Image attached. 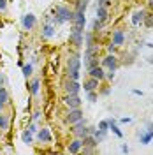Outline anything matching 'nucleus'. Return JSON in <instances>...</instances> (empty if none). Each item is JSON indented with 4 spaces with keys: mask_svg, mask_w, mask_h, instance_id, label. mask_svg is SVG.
I'll use <instances>...</instances> for the list:
<instances>
[{
    "mask_svg": "<svg viewBox=\"0 0 153 155\" xmlns=\"http://www.w3.org/2000/svg\"><path fill=\"white\" fill-rule=\"evenodd\" d=\"M74 18V11H70L65 5H57L55 7V16L51 19L53 25H62V23H67V21H72Z\"/></svg>",
    "mask_w": 153,
    "mask_h": 155,
    "instance_id": "f257e3e1",
    "label": "nucleus"
},
{
    "mask_svg": "<svg viewBox=\"0 0 153 155\" xmlns=\"http://www.w3.org/2000/svg\"><path fill=\"white\" fill-rule=\"evenodd\" d=\"M79 71H81V57L79 55H70L67 60L69 79H79Z\"/></svg>",
    "mask_w": 153,
    "mask_h": 155,
    "instance_id": "f03ea898",
    "label": "nucleus"
},
{
    "mask_svg": "<svg viewBox=\"0 0 153 155\" xmlns=\"http://www.w3.org/2000/svg\"><path fill=\"white\" fill-rule=\"evenodd\" d=\"M139 141H141V145H150L153 141V122H150L144 130H141V134H139Z\"/></svg>",
    "mask_w": 153,
    "mask_h": 155,
    "instance_id": "7ed1b4c3",
    "label": "nucleus"
},
{
    "mask_svg": "<svg viewBox=\"0 0 153 155\" xmlns=\"http://www.w3.org/2000/svg\"><path fill=\"white\" fill-rule=\"evenodd\" d=\"M83 42H85V32H83V30L72 28V32H70V44H72L74 48H81Z\"/></svg>",
    "mask_w": 153,
    "mask_h": 155,
    "instance_id": "20e7f679",
    "label": "nucleus"
},
{
    "mask_svg": "<svg viewBox=\"0 0 153 155\" xmlns=\"http://www.w3.org/2000/svg\"><path fill=\"white\" fill-rule=\"evenodd\" d=\"M102 67L107 71H116L118 69V58L115 57V53H109L102 58Z\"/></svg>",
    "mask_w": 153,
    "mask_h": 155,
    "instance_id": "39448f33",
    "label": "nucleus"
},
{
    "mask_svg": "<svg viewBox=\"0 0 153 155\" xmlns=\"http://www.w3.org/2000/svg\"><path fill=\"white\" fill-rule=\"evenodd\" d=\"M72 132H74L77 137H83V136L90 134V130H88V127H86V124H85V118L79 120V122H76V124H72Z\"/></svg>",
    "mask_w": 153,
    "mask_h": 155,
    "instance_id": "423d86ee",
    "label": "nucleus"
},
{
    "mask_svg": "<svg viewBox=\"0 0 153 155\" xmlns=\"http://www.w3.org/2000/svg\"><path fill=\"white\" fill-rule=\"evenodd\" d=\"M72 23H74V28H76V30H83V32H85V25H86V16H85V12L74 11Z\"/></svg>",
    "mask_w": 153,
    "mask_h": 155,
    "instance_id": "0eeeda50",
    "label": "nucleus"
},
{
    "mask_svg": "<svg viewBox=\"0 0 153 155\" xmlns=\"http://www.w3.org/2000/svg\"><path fill=\"white\" fill-rule=\"evenodd\" d=\"M63 102L69 106V109H74V107H81V99H79V94H67Z\"/></svg>",
    "mask_w": 153,
    "mask_h": 155,
    "instance_id": "6e6552de",
    "label": "nucleus"
},
{
    "mask_svg": "<svg viewBox=\"0 0 153 155\" xmlns=\"http://www.w3.org/2000/svg\"><path fill=\"white\" fill-rule=\"evenodd\" d=\"M85 116H83V111H81V107H74V109H70L69 111V115L65 116V120H67V124H76L79 120H83Z\"/></svg>",
    "mask_w": 153,
    "mask_h": 155,
    "instance_id": "1a4fd4ad",
    "label": "nucleus"
},
{
    "mask_svg": "<svg viewBox=\"0 0 153 155\" xmlns=\"http://www.w3.org/2000/svg\"><path fill=\"white\" fill-rule=\"evenodd\" d=\"M21 25H23V28H25V30H32L35 25H37V16H35V14H32V12L25 14L23 19H21Z\"/></svg>",
    "mask_w": 153,
    "mask_h": 155,
    "instance_id": "9d476101",
    "label": "nucleus"
},
{
    "mask_svg": "<svg viewBox=\"0 0 153 155\" xmlns=\"http://www.w3.org/2000/svg\"><path fill=\"white\" fill-rule=\"evenodd\" d=\"M37 139L41 141V143H44V145H49V143L53 141V136H51V132H49L48 127L39 129V130H37Z\"/></svg>",
    "mask_w": 153,
    "mask_h": 155,
    "instance_id": "9b49d317",
    "label": "nucleus"
},
{
    "mask_svg": "<svg viewBox=\"0 0 153 155\" xmlns=\"http://www.w3.org/2000/svg\"><path fill=\"white\" fill-rule=\"evenodd\" d=\"M65 92L67 94H79L81 92V85L77 79H67L65 81Z\"/></svg>",
    "mask_w": 153,
    "mask_h": 155,
    "instance_id": "f8f14e48",
    "label": "nucleus"
},
{
    "mask_svg": "<svg viewBox=\"0 0 153 155\" xmlns=\"http://www.w3.org/2000/svg\"><path fill=\"white\" fill-rule=\"evenodd\" d=\"M83 150V141H81V137H77V139H72L67 146V152L69 153H79Z\"/></svg>",
    "mask_w": 153,
    "mask_h": 155,
    "instance_id": "ddd939ff",
    "label": "nucleus"
},
{
    "mask_svg": "<svg viewBox=\"0 0 153 155\" xmlns=\"http://www.w3.org/2000/svg\"><path fill=\"white\" fill-rule=\"evenodd\" d=\"M81 141H83V146H86V148H97V146H99V141H97V137L93 134L83 136Z\"/></svg>",
    "mask_w": 153,
    "mask_h": 155,
    "instance_id": "4468645a",
    "label": "nucleus"
},
{
    "mask_svg": "<svg viewBox=\"0 0 153 155\" xmlns=\"http://www.w3.org/2000/svg\"><path fill=\"white\" fill-rule=\"evenodd\" d=\"M88 72H90V76H92V78H97L99 81L106 79V72H104V67H102V65H95V67L90 69Z\"/></svg>",
    "mask_w": 153,
    "mask_h": 155,
    "instance_id": "2eb2a0df",
    "label": "nucleus"
},
{
    "mask_svg": "<svg viewBox=\"0 0 153 155\" xmlns=\"http://www.w3.org/2000/svg\"><path fill=\"white\" fill-rule=\"evenodd\" d=\"M99 83H100V81H99L97 78L90 76V79H86L85 85H83L81 88H85V92H92V90H97V88H99Z\"/></svg>",
    "mask_w": 153,
    "mask_h": 155,
    "instance_id": "dca6fc26",
    "label": "nucleus"
},
{
    "mask_svg": "<svg viewBox=\"0 0 153 155\" xmlns=\"http://www.w3.org/2000/svg\"><path fill=\"white\" fill-rule=\"evenodd\" d=\"M115 46H122L125 42V34H123V30H115L113 32V41H111Z\"/></svg>",
    "mask_w": 153,
    "mask_h": 155,
    "instance_id": "f3484780",
    "label": "nucleus"
},
{
    "mask_svg": "<svg viewBox=\"0 0 153 155\" xmlns=\"http://www.w3.org/2000/svg\"><path fill=\"white\" fill-rule=\"evenodd\" d=\"M144 16H146V11L144 9H139V11H135L134 14H132V25H141L144 21Z\"/></svg>",
    "mask_w": 153,
    "mask_h": 155,
    "instance_id": "a211bd4d",
    "label": "nucleus"
},
{
    "mask_svg": "<svg viewBox=\"0 0 153 155\" xmlns=\"http://www.w3.org/2000/svg\"><path fill=\"white\" fill-rule=\"evenodd\" d=\"M107 18H109V11H107V7H104V5H97V19H100V21L104 23V21H107Z\"/></svg>",
    "mask_w": 153,
    "mask_h": 155,
    "instance_id": "6ab92c4d",
    "label": "nucleus"
},
{
    "mask_svg": "<svg viewBox=\"0 0 153 155\" xmlns=\"http://www.w3.org/2000/svg\"><path fill=\"white\" fill-rule=\"evenodd\" d=\"M107 122H109V130H113V134H115L116 137H123V132L120 130V127H118V124H116L115 118H109Z\"/></svg>",
    "mask_w": 153,
    "mask_h": 155,
    "instance_id": "aec40b11",
    "label": "nucleus"
},
{
    "mask_svg": "<svg viewBox=\"0 0 153 155\" xmlns=\"http://www.w3.org/2000/svg\"><path fill=\"white\" fill-rule=\"evenodd\" d=\"M53 35H55V27H53V23L44 25V27H42V37L49 39V37H53Z\"/></svg>",
    "mask_w": 153,
    "mask_h": 155,
    "instance_id": "412c9836",
    "label": "nucleus"
},
{
    "mask_svg": "<svg viewBox=\"0 0 153 155\" xmlns=\"http://www.w3.org/2000/svg\"><path fill=\"white\" fill-rule=\"evenodd\" d=\"M7 101H9V94H7V88L2 85V87H0V104H2V106H5V104H7Z\"/></svg>",
    "mask_w": 153,
    "mask_h": 155,
    "instance_id": "4be33fe9",
    "label": "nucleus"
},
{
    "mask_svg": "<svg viewBox=\"0 0 153 155\" xmlns=\"http://www.w3.org/2000/svg\"><path fill=\"white\" fill-rule=\"evenodd\" d=\"M39 90H41V79L35 78V79L32 81V85H30V94H32V95H37Z\"/></svg>",
    "mask_w": 153,
    "mask_h": 155,
    "instance_id": "5701e85b",
    "label": "nucleus"
},
{
    "mask_svg": "<svg viewBox=\"0 0 153 155\" xmlns=\"http://www.w3.org/2000/svg\"><path fill=\"white\" fill-rule=\"evenodd\" d=\"M21 139H23V143H25V145H32L34 137H32V132H30L28 129H27V130H23V134H21Z\"/></svg>",
    "mask_w": 153,
    "mask_h": 155,
    "instance_id": "b1692460",
    "label": "nucleus"
},
{
    "mask_svg": "<svg viewBox=\"0 0 153 155\" xmlns=\"http://www.w3.org/2000/svg\"><path fill=\"white\" fill-rule=\"evenodd\" d=\"M21 72H23V76L25 78H30L32 76V72H34V65H32V64H25L23 69H21Z\"/></svg>",
    "mask_w": 153,
    "mask_h": 155,
    "instance_id": "393cba45",
    "label": "nucleus"
},
{
    "mask_svg": "<svg viewBox=\"0 0 153 155\" xmlns=\"http://www.w3.org/2000/svg\"><path fill=\"white\" fill-rule=\"evenodd\" d=\"M93 136L97 137V141L100 143V141H104V139H106V136H107V130H100V129H95V130H93Z\"/></svg>",
    "mask_w": 153,
    "mask_h": 155,
    "instance_id": "a878e982",
    "label": "nucleus"
},
{
    "mask_svg": "<svg viewBox=\"0 0 153 155\" xmlns=\"http://www.w3.org/2000/svg\"><path fill=\"white\" fill-rule=\"evenodd\" d=\"M0 129H2V130L9 129V118L5 115H2V113H0Z\"/></svg>",
    "mask_w": 153,
    "mask_h": 155,
    "instance_id": "bb28decb",
    "label": "nucleus"
},
{
    "mask_svg": "<svg viewBox=\"0 0 153 155\" xmlns=\"http://www.w3.org/2000/svg\"><path fill=\"white\" fill-rule=\"evenodd\" d=\"M144 25L148 27V28H153V12H146V16H144V21H143Z\"/></svg>",
    "mask_w": 153,
    "mask_h": 155,
    "instance_id": "cd10ccee",
    "label": "nucleus"
},
{
    "mask_svg": "<svg viewBox=\"0 0 153 155\" xmlns=\"http://www.w3.org/2000/svg\"><path fill=\"white\" fill-rule=\"evenodd\" d=\"M86 7H88V2H86V0H77L76 11H79V12H86Z\"/></svg>",
    "mask_w": 153,
    "mask_h": 155,
    "instance_id": "c85d7f7f",
    "label": "nucleus"
},
{
    "mask_svg": "<svg viewBox=\"0 0 153 155\" xmlns=\"http://www.w3.org/2000/svg\"><path fill=\"white\" fill-rule=\"evenodd\" d=\"M99 129L100 130H109V122L107 120H100L99 122Z\"/></svg>",
    "mask_w": 153,
    "mask_h": 155,
    "instance_id": "c756f323",
    "label": "nucleus"
},
{
    "mask_svg": "<svg viewBox=\"0 0 153 155\" xmlns=\"http://www.w3.org/2000/svg\"><path fill=\"white\" fill-rule=\"evenodd\" d=\"M88 94V101L90 102H97V94H95V90H92V92H86Z\"/></svg>",
    "mask_w": 153,
    "mask_h": 155,
    "instance_id": "7c9ffc66",
    "label": "nucleus"
},
{
    "mask_svg": "<svg viewBox=\"0 0 153 155\" xmlns=\"http://www.w3.org/2000/svg\"><path fill=\"white\" fill-rule=\"evenodd\" d=\"M102 27H104V23H102L100 19H95V21H93V30H95V32H99Z\"/></svg>",
    "mask_w": 153,
    "mask_h": 155,
    "instance_id": "2f4dec72",
    "label": "nucleus"
},
{
    "mask_svg": "<svg viewBox=\"0 0 153 155\" xmlns=\"http://www.w3.org/2000/svg\"><path fill=\"white\" fill-rule=\"evenodd\" d=\"M28 130L32 132V134H37V127H35V124H34V122L28 125Z\"/></svg>",
    "mask_w": 153,
    "mask_h": 155,
    "instance_id": "473e14b6",
    "label": "nucleus"
},
{
    "mask_svg": "<svg viewBox=\"0 0 153 155\" xmlns=\"http://www.w3.org/2000/svg\"><path fill=\"white\" fill-rule=\"evenodd\" d=\"M7 9V0H0V11Z\"/></svg>",
    "mask_w": 153,
    "mask_h": 155,
    "instance_id": "72a5a7b5",
    "label": "nucleus"
},
{
    "mask_svg": "<svg viewBox=\"0 0 153 155\" xmlns=\"http://www.w3.org/2000/svg\"><path fill=\"white\" fill-rule=\"evenodd\" d=\"M116 48H118V46H115V44L111 42V44L107 46V51H109V53H115V51H116Z\"/></svg>",
    "mask_w": 153,
    "mask_h": 155,
    "instance_id": "f704fd0d",
    "label": "nucleus"
},
{
    "mask_svg": "<svg viewBox=\"0 0 153 155\" xmlns=\"http://www.w3.org/2000/svg\"><path fill=\"white\" fill-rule=\"evenodd\" d=\"M39 116H41V111H34V115H32V122L39 120Z\"/></svg>",
    "mask_w": 153,
    "mask_h": 155,
    "instance_id": "c9c22d12",
    "label": "nucleus"
},
{
    "mask_svg": "<svg viewBox=\"0 0 153 155\" xmlns=\"http://www.w3.org/2000/svg\"><path fill=\"white\" fill-rule=\"evenodd\" d=\"M106 78H107V79H115V71H107Z\"/></svg>",
    "mask_w": 153,
    "mask_h": 155,
    "instance_id": "e433bc0d",
    "label": "nucleus"
},
{
    "mask_svg": "<svg viewBox=\"0 0 153 155\" xmlns=\"http://www.w3.org/2000/svg\"><path fill=\"white\" fill-rule=\"evenodd\" d=\"M130 122H132V118H129V116H125V118L120 120V124H130Z\"/></svg>",
    "mask_w": 153,
    "mask_h": 155,
    "instance_id": "4c0bfd02",
    "label": "nucleus"
},
{
    "mask_svg": "<svg viewBox=\"0 0 153 155\" xmlns=\"http://www.w3.org/2000/svg\"><path fill=\"white\" fill-rule=\"evenodd\" d=\"M109 94H111V88H109V87L102 88V95H109Z\"/></svg>",
    "mask_w": 153,
    "mask_h": 155,
    "instance_id": "58836bf2",
    "label": "nucleus"
},
{
    "mask_svg": "<svg viewBox=\"0 0 153 155\" xmlns=\"http://www.w3.org/2000/svg\"><path fill=\"white\" fill-rule=\"evenodd\" d=\"M122 152H123V153H129V152H130V148H129L127 145H122Z\"/></svg>",
    "mask_w": 153,
    "mask_h": 155,
    "instance_id": "ea45409f",
    "label": "nucleus"
},
{
    "mask_svg": "<svg viewBox=\"0 0 153 155\" xmlns=\"http://www.w3.org/2000/svg\"><path fill=\"white\" fill-rule=\"evenodd\" d=\"M132 94L137 95V97H143V92H141V90H132Z\"/></svg>",
    "mask_w": 153,
    "mask_h": 155,
    "instance_id": "a19ab883",
    "label": "nucleus"
},
{
    "mask_svg": "<svg viewBox=\"0 0 153 155\" xmlns=\"http://www.w3.org/2000/svg\"><path fill=\"white\" fill-rule=\"evenodd\" d=\"M99 5H104V7H107V0H99Z\"/></svg>",
    "mask_w": 153,
    "mask_h": 155,
    "instance_id": "79ce46f5",
    "label": "nucleus"
},
{
    "mask_svg": "<svg viewBox=\"0 0 153 155\" xmlns=\"http://www.w3.org/2000/svg\"><path fill=\"white\" fill-rule=\"evenodd\" d=\"M4 81H5V78H4V74H0V87L4 85Z\"/></svg>",
    "mask_w": 153,
    "mask_h": 155,
    "instance_id": "37998d69",
    "label": "nucleus"
},
{
    "mask_svg": "<svg viewBox=\"0 0 153 155\" xmlns=\"http://www.w3.org/2000/svg\"><path fill=\"white\" fill-rule=\"evenodd\" d=\"M148 64H153V57H148Z\"/></svg>",
    "mask_w": 153,
    "mask_h": 155,
    "instance_id": "c03bdc74",
    "label": "nucleus"
},
{
    "mask_svg": "<svg viewBox=\"0 0 153 155\" xmlns=\"http://www.w3.org/2000/svg\"><path fill=\"white\" fill-rule=\"evenodd\" d=\"M148 4H150V5L153 7V0H148Z\"/></svg>",
    "mask_w": 153,
    "mask_h": 155,
    "instance_id": "a18cd8bd",
    "label": "nucleus"
},
{
    "mask_svg": "<svg viewBox=\"0 0 153 155\" xmlns=\"http://www.w3.org/2000/svg\"><path fill=\"white\" fill-rule=\"evenodd\" d=\"M86 2H90V0H86Z\"/></svg>",
    "mask_w": 153,
    "mask_h": 155,
    "instance_id": "49530a36",
    "label": "nucleus"
}]
</instances>
